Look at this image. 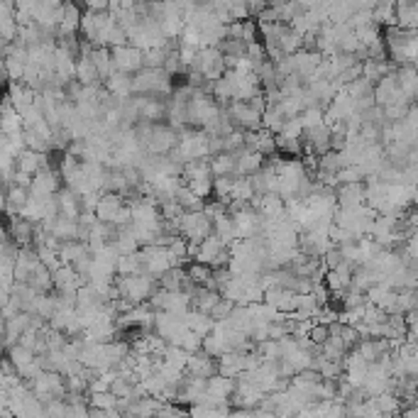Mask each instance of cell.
<instances>
[{"label":"cell","mask_w":418,"mask_h":418,"mask_svg":"<svg viewBox=\"0 0 418 418\" xmlns=\"http://www.w3.org/2000/svg\"><path fill=\"white\" fill-rule=\"evenodd\" d=\"M115 281H118L123 296H128L132 304L150 301L152 296L157 294V289H159V279L150 272H137V274H130V277H120L118 274Z\"/></svg>","instance_id":"obj_1"},{"label":"cell","mask_w":418,"mask_h":418,"mask_svg":"<svg viewBox=\"0 0 418 418\" xmlns=\"http://www.w3.org/2000/svg\"><path fill=\"white\" fill-rule=\"evenodd\" d=\"M181 225V235L191 243H203V240L216 230V220L208 216L206 211H186L184 216L179 218Z\"/></svg>","instance_id":"obj_2"},{"label":"cell","mask_w":418,"mask_h":418,"mask_svg":"<svg viewBox=\"0 0 418 418\" xmlns=\"http://www.w3.org/2000/svg\"><path fill=\"white\" fill-rule=\"evenodd\" d=\"M110 52H113L115 71L137 73L145 69V49H139V46L120 44V46H110Z\"/></svg>","instance_id":"obj_3"},{"label":"cell","mask_w":418,"mask_h":418,"mask_svg":"<svg viewBox=\"0 0 418 418\" xmlns=\"http://www.w3.org/2000/svg\"><path fill=\"white\" fill-rule=\"evenodd\" d=\"M176 145H179V130L169 123H155V130H152V137L145 150L155 157H162L169 155Z\"/></svg>","instance_id":"obj_4"},{"label":"cell","mask_w":418,"mask_h":418,"mask_svg":"<svg viewBox=\"0 0 418 418\" xmlns=\"http://www.w3.org/2000/svg\"><path fill=\"white\" fill-rule=\"evenodd\" d=\"M62 184L64 179L59 166H44V169H40L32 176L30 191L35 193V196H54V193L62 191Z\"/></svg>","instance_id":"obj_5"},{"label":"cell","mask_w":418,"mask_h":418,"mask_svg":"<svg viewBox=\"0 0 418 418\" xmlns=\"http://www.w3.org/2000/svg\"><path fill=\"white\" fill-rule=\"evenodd\" d=\"M142 257H145V272L155 274L157 279L174 267L169 247H164V245H147V247H142Z\"/></svg>","instance_id":"obj_6"},{"label":"cell","mask_w":418,"mask_h":418,"mask_svg":"<svg viewBox=\"0 0 418 418\" xmlns=\"http://www.w3.org/2000/svg\"><path fill=\"white\" fill-rule=\"evenodd\" d=\"M227 113L235 120V125L243 130L262 128V113H259L250 101H232V103H227Z\"/></svg>","instance_id":"obj_7"},{"label":"cell","mask_w":418,"mask_h":418,"mask_svg":"<svg viewBox=\"0 0 418 418\" xmlns=\"http://www.w3.org/2000/svg\"><path fill=\"white\" fill-rule=\"evenodd\" d=\"M125 196L118 191H103L101 193V201H98V208H96V216H98V220L103 223H110L113 225L115 218H118V213L123 211L125 206Z\"/></svg>","instance_id":"obj_8"},{"label":"cell","mask_w":418,"mask_h":418,"mask_svg":"<svg viewBox=\"0 0 418 418\" xmlns=\"http://www.w3.org/2000/svg\"><path fill=\"white\" fill-rule=\"evenodd\" d=\"M189 374H196V377H213L218 374V357L208 355L206 350H198L189 355V365H186Z\"/></svg>","instance_id":"obj_9"},{"label":"cell","mask_w":418,"mask_h":418,"mask_svg":"<svg viewBox=\"0 0 418 418\" xmlns=\"http://www.w3.org/2000/svg\"><path fill=\"white\" fill-rule=\"evenodd\" d=\"M338 206L340 208H355L367 203V191H365V181H355V184H340L336 189Z\"/></svg>","instance_id":"obj_10"},{"label":"cell","mask_w":418,"mask_h":418,"mask_svg":"<svg viewBox=\"0 0 418 418\" xmlns=\"http://www.w3.org/2000/svg\"><path fill=\"white\" fill-rule=\"evenodd\" d=\"M142 96V105H139V118L147 120V123H162L166 120V110H169V103H166L162 96Z\"/></svg>","instance_id":"obj_11"},{"label":"cell","mask_w":418,"mask_h":418,"mask_svg":"<svg viewBox=\"0 0 418 418\" xmlns=\"http://www.w3.org/2000/svg\"><path fill=\"white\" fill-rule=\"evenodd\" d=\"M399 93H401V86H399L397 69H394V71H389L387 76H382L377 83H374V101H377V105H382V108L392 103Z\"/></svg>","instance_id":"obj_12"},{"label":"cell","mask_w":418,"mask_h":418,"mask_svg":"<svg viewBox=\"0 0 418 418\" xmlns=\"http://www.w3.org/2000/svg\"><path fill=\"white\" fill-rule=\"evenodd\" d=\"M235 155H238V176H254L267 164V157L262 152L252 150V147H245V150L235 152Z\"/></svg>","instance_id":"obj_13"},{"label":"cell","mask_w":418,"mask_h":418,"mask_svg":"<svg viewBox=\"0 0 418 418\" xmlns=\"http://www.w3.org/2000/svg\"><path fill=\"white\" fill-rule=\"evenodd\" d=\"M218 372L225 377H240L245 372V352L240 350H227L218 357Z\"/></svg>","instance_id":"obj_14"},{"label":"cell","mask_w":418,"mask_h":418,"mask_svg":"<svg viewBox=\"0 0 418 418\" xmlns=\"http://www.w3.org/2000/svg\"><path fill=\"white\" fill-rule=\"evenodd\" d=\"M57 198H59V208H62V216L71 218V220H78V216L83 213L81 196H78L73 189H69V186H62V191L57 193Z\"/></svg>","instance_id":"obj_15"},{"label":"cell","mask_w":418,"mask_h":418,"mask_svg":"<svg viewBox=\"0 0 418 418\" xmlns=\"http://www.w3.org/2000/svg\"><path fill=\"white\" fill-rule=\"evenodd\" d=\"M211 169L213 176H230L238 174V155L230 150H223L211 157Z\"/></svg>","instance_id":"obj_16"},{"label":"cell","mask_w":418,"mask_h":418,"mask_svg":"<svg viewBox=\"0 0 418 418\" xmlns=\"http://www.w3.org/2000/svg\"><path fill=\"white\" fill-rule=\"evenodd\" d=\"M105 88H108L113 96H118L120 101L130 98L132 96V73H125V71H113L110 78L105 81Z\"/></svg>","instance_id":"obj_17"},{"label":"cell","mask_w":418,"mask_h":418,"mask_svg":"<svg viewBox=\"0 0 418 418\" xmlns=\"http://www.w3.org/2000/svg\"><path fill=\"white\" fill-rule=\"evenodd\" d=\"M91 59H93V64H96V69H98L101 78H103V83H105L110 78V73L115 71L113 52H110V46H93Z\"/></svg>","instance_id":"obj_18"},{"label":"cell","mask_w":418,"mask_h":418,"mask_svg":"<svg viewBox=\"0 0 418 418\" xmlns=\"http://www.w3.org/2000/svg\"><path fill=\"white\" fill-rule=\"evenodd\" d=\"M397 25L401 30L416 32L418 30V3H397Z\"/></svg>","instance_id":"obj_19"},{"label":"cell","mask_w":418,"mask_h":418,"mask_svg":"<svg viewBox=\"0 0 418 418\" xmlns=\"http://www.w3.org/2000/svg\"><path fill=\"white\" fill-rule=\"evenodd\" d=\"M88 252H91V247L86 240H67V243H62L59 257H62V264H73L81 257H86Z\"/></svg>","instance_id":"obj_20"},{"label":"cell","mask_w":418,"mask_h":418,"mask_svg":"<svg viewBox=\"0 0 418 418\" xmlns=\"http://www.w3.org/2000/svg\"><path fill=\"white\" fill-rule=\"evenodd\" d=\"M176 201H179V206L184 208V211H203V208H206V198L198 196L186 181L179 186V191H176Z\"/></svg>","instance_id":"obj_21"},{"label":"cell","mask_w":418,"mask_h":418,"mask_svg":"<svg viewBox=\"0 0 418 418\" xmlns=\"http://www.w3.org/2000/svg\"><path fill=\"white\" fill-rule=\"evenodd\" d=\"M220 291L218 289H211V286H198L196 291H193V296H191V301H193V308H198V311H206V313H211L213 311V306L220 301Z\"/></svg>","instance_id":"obj_22"},{"label":"cell","mask_w":418,"mask_h":418,"mask_svg":"<svg viewBox=\"0 0 418 418\" xmlns=\"http://www.w3.org/2000/svg\"><path fill=\"white\" fill-rule=\"evenodd\" d=\"M254 196H257V189H254L252 176H235V186H232L230 201L250 203Z\"/></svg>","instance_id":"obj_23"},{"label":"cell","mask_w":418,"mask_h":418,"mask_svg":"<svg viewBox=\"0 0 418 418\" xmlns=\"http://www.w3.org/2000/svg\"><path fill=\"white\" fill-rule=\"evenodd\" d=\"M284 123H286V115L281 113V110H279L277 105H269V108L262 113V128L272 130L274 134L281 132V128H284Z\"/></svg>","instance_id":"obj_24"},{"label":"cell","mask_w":418,"mask_h":418,"mask_svg":"<svg viewBox=\"0 0 418 418\" xmlns=\"http://www.w3.org/2000/svg\"><path fill=\"white\" fill-rule=\"evenodd\" d=\"M301 123H304V130H313L325 125V108L323 105H308V108L301 110Z\"/></svg>","instance_id":"obj_25"},{"label":"cell","mask_w":418,"mask_h":418,"mask_svg":"<svg viewBox=\"0 0 418 418\" xmlns=\"http://www.w3.org/2000/svg\"><path fill=\"white\" fill-rule=\"evenodd\" d=\"M347 93H350L352 98H365V96H374V81H369L367 76H357L355 81L347 83Z\"/></svg>","instance_id":"obj_26"},{"label":"cell","mask_w":418,"mask_h":418,"mask_svg":"<svg viewBox=\"0 0 418 418\" xmlns=\"http://www.w3.org/2000/svg\"><path fill=\"white\" fill-rule=\"evenodd\" d=\"M25 145L27 150H35V152H52V142L32 128H25Z\"/></svg>","instance_id":"obj_27"},{"label":"cell","mask_w":418,"mask_h":418,"mask_svg":"<svg viewBox=\"0 0 418 418\" xmlns=\"http://www.w3.org/2000/svg\"><path fill=\"white\" fill-rule=\"evenodd\" d=\"M357 40L362 42V46H372L374 42L382 40V32H379V25L377 22H372V25H365V27H357Z\"/></svg>","instance_id":"obj_28"},{"label":"cell","mask_w":418,"mask_h":418,"mask_svg":"<svg viewBox=\"0 0 418 418\" xmlns=\"http://www.w3.org/2000/svg\"><path fill=\"white\" fill-rule=\"evenodd\" d=\"M235 176H238V174H230V176H213V189H216V193H213V196H218V198H230L232 186H235Z\"/></svg>","instance_id":"obj_29"},{"label":"cell","mask_w":418,"mask_h":418,"mask_svg":"<svg viewBox=\"0 0 418 418\" xmlns=\"http://www.w3.org/2000/svg\"><path fill=\"white\" fill-rule=\"evenodd\" d=\"M235 301L232 299H225V296H220V301H218L216 306H213V311H211V315L216 320H227L232 315V311H235Z\"/></svg>","instance_id":"obj_30"},{"label":"cell","mask_w":418,"mask_h":418,"mask_svg":"<svg viewBox=\"0 0 418 418\" xmlns=\"http://www.w3.org/2000/svg\"><path fill=\"white\" fill-rule=\"evenodd\" d=\"M186 184L191 186L193 191H196L201 198H213V193H216V189H213V176H208V179H193V181H186Z\"/></svg>","instance_id":"obj_31"},{"label":"cell","mask_w":418,"mask_h":418,"mask_svg":"<svg viewBox=\"0 0 418 418\" xmlns=\"http://www.w3.org/2000/svg\"><path fill=\"white\" fill-rule=\"evenodd\" d=\"M304 123H301V115H296V118H286L284 128H281V132L279 134H286V137H304Z\"/></svg>","instance_id":"obj_32"},{"label":"cell","mask_w":418,"mask_h":418,"mask_svg":"<svg viewBox=\"0 0 418 418\" xmlns=\"http://www.w3.org/2000/svg\"><path fill=\"white\" fill-rule=\"evenodd\" d=\"M308 338H311V340L315 342V345L320 347V345H323L325 340H328V338H331V325H328V323H320V320H318V323H315L313 328H311Z\"/></svg>","instance_id":"obj_33"},{"label":"cell","mask_w":418,"mask_h":418,"mask_svg":"<svg viewBox=\"0 0 418 418\" xmlns=\"http://www.w3.org/2000/svg\"><path fill=\"white\" fill-rule=\"evenodd\" d=\"M46 416H69V401L67 399H52V401H46Z\"/></svg>","instance_id":"obj_34"},{"label":"cell","mask_w":418,"mask_h":418,"mask_svg":"<svg viewBox=\"0 0 418 418\" xmlns=\"http://www.w3.org/2000/svg\"><path fill=\"white\" fill-rule=\"evenodd\" d=\"M83 8L91 12H108L110 0H83Z\"/></svg>","instance_id":"obj_35"},{"label":"cell","mask_w":418,"mask_h":418,"mask_svg":"<svg viewBox=\"0 0 418 418\" xmlns=\"http://www.w3.org/2000/svg\"><path fill=\"white\" fill-rule=\"evenodd\" d=\"M406 220H408V225H411L413 230H418V203L413 208H406Z\"/></svg>","instance_id":"obj_36"}]
</instances>
